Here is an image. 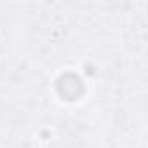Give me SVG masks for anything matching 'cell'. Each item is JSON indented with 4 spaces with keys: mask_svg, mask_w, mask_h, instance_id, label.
<instances>
[{
    "mask_svg": "<svg viewBox=\"0 0 148 148\" xmlns=\"http://www.w3.org/2000/svg\"><path fill=\"white\" fill-rule=\"evenodd\" d=\"M56 91L63 99L73 101V99H77L84 94L86 86L79 75H75V73H64L56 82Z\"/></svg>",
    "mask_w": 148,
    "mask_h": 148,
    "instance_id": "cell-1",
    "label": "cell"
}]
</instances>
